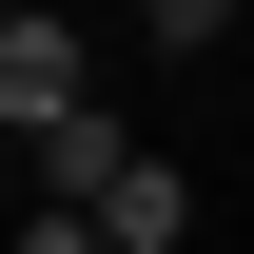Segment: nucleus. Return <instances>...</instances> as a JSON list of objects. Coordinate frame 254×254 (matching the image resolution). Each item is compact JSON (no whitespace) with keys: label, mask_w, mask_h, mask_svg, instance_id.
Masks as SVG:
<instances>
[{"label":"nucleus","mask_w":254,"mask_h":254,"mask_svg":"<svg viewBox=\"0 0 254 254\" xmlns=\"http://www.w3.org/2000/svg\"><path fill=\"white\" fill-rule=\"evenodd\" d=\"M0 20H20V0H0Z\"/></svg>","instance_id":"nucleus-6"},{"label":"nucleus","mask_w":254,"mask_h":254,"mask_svg":"<svg viewBox=\"0 0 254 254\" xmlns=\"http://www.w3.org/2000/svg\"><path fill=\"white\" fill-rule=\"evenodd\" d=\"M20 254H118V235H98V215H78V195H59V215H39V235H20Z\"/></svg>","instance_id":"nucleus-5"},{"label":"nucleus","mask_w":254,"mask_h":254,"mask_svg":"<svg viewBox=\"0 0 254 254\" xmlns=\"http://www.w3.org/2000/svg\"><path fill=\"white\" fill-rule=\"evenodd\" d=\"M98 235H118V254H195V176H176V157H137L118 195H98Z\"/></svg>","instance_id":"nucleus-3"},{"label":"nucleus","mask_w":254,"mask_h":254,"mask_svg":"<svg viewBox=\"0 0 254 254\" xmlns=\"http://www.w3.org/2000/svg\"><path fill=\"white\" fill-rule=\"evenodd\" d=\"M78 98H98V59H78V20H39V0H20V20H0V137H59Z\"/></svg>","instance_id":"nucleus-1"},{"label":"nucleus","mask_w":254,"mask_h":254,"mask_svg":"<svg viewBox=\"0 0 254 254\" xmlns=\"http://www.w3.org/2000/svg\"><path fill=\"white\" fill-rule=\"evenodd\" d=\"M137 20H157V59H215V39H235V0H137Z\"/></svg>","instance_id":"nucleus-4"},{"label":"nucleus","mask_w":254,"mask_h":254,"mask_svg":"<svg viewBox=\"0 0 254 254\" xmlns=\"http://www.w3.org/2000/svg\"><path fill=\"white\" fill-rule=\"evenodd\" d=\"M20 157H39V195H78V215H98V195L137 176V137H118V118L78 98V118H59V137H20Z\"/></svg>","instance_id":"nucleus-2"}]
</instances>
